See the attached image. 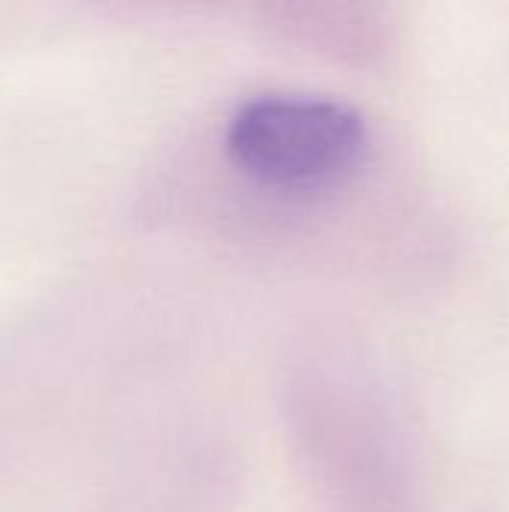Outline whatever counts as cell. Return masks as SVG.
Here are the masks:
<instances>
[{
	"label": "cell",
	"mask_w": 509,
	"mask_h": 512,
	"mask_svg": "<svg viewBox=\"0 0 509 512\" xmlns=\"http://www.w3.org/2000/svg\"><path fill=\"white\" fill-rule=\"evenodd\" d=\"M363 114L333 96L270 90L240 102L225 144L240 168L264 183L318 189L351 174L366 150Z\"/></svg>",
	"instance_id": "cell-1"
}]
</instances>
